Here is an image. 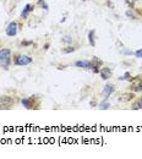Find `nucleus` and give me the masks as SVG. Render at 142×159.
<instances>
[{
  "label": "nucleus",
  "instance_id": "f257e3e1",
  "mask_svg": "<svg viewBox=\"0 0 142 159\" xmlns=\"http://www.w3.org/2000/svg\"><path fill=\"white\" fill-rule=\"evenodd\" d=\"M11 50L10 49H1L0 50V67L7 69L11 61Z\"/></svg>",
  "mask_w": 142,
  "mask_h": 159
},
{
  "label": "nucleus",
  "instance_id": "f03ea898",
  "mask_svg": "<svg viewBox=\"0 0 142 159\" xmlns=\"http://www.w3.org/2000/svg\"><path fill=\"white\" fill-rule=\"evenodd\" d=\"M32 61H33L32 58H30L27 55H17L14 59V64L17 66H26V65H30Z\"/></svg>",
  "mask_w": 142,
  "mask_h": 159
},
{
  "label": "nucleus",
  "instance_id": "7ed1b4c3",
  "mask_svg": "<svg viewBox=\"0 0 142 159\" xmlns=\"http://www.w3.org/2000/svg\"><path fill=\"white\" fill-rule=\"evenodd\" d=\"M16 34H17V23L15 21H12L6 27V36L7 37H15Z\"/></svg>",
  "mask_w": 142,
  "mask_h": 159
},
{
  "label": "nucleus",
  "instance_id": "20e7f679",
  "mask_svg": "<svg viewBox=\"0 0 142 159\" xmlns=\"http://www.w3.org/2000/svg\"><path fill=\"white\" fill-rule=\"evenodd\" d=\"M75 66L79 67V69H86V70H88V69H93V62L89 61V60H77L75 62Z\"/></svg>",
  "mask_w": 142,
  "mask_h": 159
},
{
  "label": "nucleus",
  "instance_id": "39448f33",
  "mask_svg": "<svg viewBox=\"0 0 142 159\" xmlns=\"http://www.w3.org/2000/svg\"><path fill=\"white\" fill-rule=\"evenodd\" d=\"M14 104V99L9 96H1L0 97V105L5 107V108H10Z\"/></svg>",
  "mask_w": 142,
  "mask_h": 159
},
{
  "label": "nucleus",
  "instance_id": "423d86ee",
  "mask_svg": "<svg viewBox=\"0 0 142 159\" xmlns=\"http://www.w3.org/2000/svg\"><path fill=\"white\" fill-rule=\"evenodd\" d=\"M113 93H114V86H113V84H105L104 88H103V91H102V94H103L105 98H108V97H110V94H113Z\"/></svg>",
  "mask_w": 142,
  "mask_h": 159
},
{
  "label": "nucleus",
  "instance_id": "0eeeda50",
  "mask_svg": "<svg viewBox=\"0 0 142 159\" xmlns=\"http://www.w3.org/2000/svg\"><path fill=\"white\" fill-rule=\"evenodd\" d=\"M99 74H101V77L103 80H108L112 76V70L109 67H103L99 70Z\"/></svg>",
  "mask_w": 142,
  "mask_h": 159
},
{
  "label": "nucleus",
  "instance_id": "6e6552de",
  "mask_svg": "<svg viewBox=\"0 0 142 159\" xmlns=\"http://www.w3.org/2000/svg\"><path fill=\"white\" fill-rule=\"evenodd\" d=\"M32 10H33V6H32L31 4H26V6L22 9L21 16H22L23 19H26V17L28 16V14H30V12H32Z\"/></svg>",
  "mask_w": 142,
  "mask_h": 159
},
{
  "label": "nucleus",
  "instance_id": "1a4fd4ad",
  "mask_svg": "<svg viewBox=\"0 0 142 159\" xmlns=\"http://www.w3.org/2000/svg\"><path fill=\"white\" fill-rule=\"evenodd\" d=\"M21 104H22L26 109H31V108H32V102H31V99H28V98H22V99H21Z\"/></svg>",
  "mask_w": 142,
  "mask_h": 159
},
{
  "label": "nucleus",
  "instance_id": "9d476101",
  "mask_svg": "<svg viewBox=\"0 0 142 159\" xmlns=\"http://www.w3.org/2000/svg\"><path fill=\"white\" fill-rule=\"evenodd\" d=\"M109 107H110V104L107 102V100H104V102H102L101 104L98 105V108L101 109V110H108L109 109Z\"/></svg>",
  "mask_w": 142,
  "mask_h": 159
},
{
  "label": "nucleus",
  "instance_id": "9b49d317",
  "mask_svg": "<svg viewBox=\"0 0 142 159\" xmlns=\"http://www.w3.org/2000/svg\"><path fill=\"white\" fill-rule=\"evenodd\" d=\"M88 40H89V43H91V45H96V42H94V31H91L89 33H88Z\"/></svg>",
  "mask_w": 142,
  "mask_h": 159
},
{
  "label": "nucleus",
  "instance_id": "f8f14e48",
  "mask_svg": "<svg viewBox=\"0 0 142 159\" xmlns=\"http://www.w3.org/2000/svg\"><path fill=\"white\" fill-rule=\"evenodd\" d=\"M134 91H135V92L142 91V81H140L137 84H134Z\"/></svg>",
  "mask_w": 142,
  "mask_h": 159
},
{
  "label": "nucleus",
  "instance_id": "ddd939ff",
  "mask_svg": "<svg viewBox=\"0 0 142 159\" xmlns=\"http://www.w3.org/2000/svg\"><path fill=\"white\" fill-rule=\"evenodd\" d=\"M62 52H64L65 54H69V53H72V52H75V48H74V47H67L66 49H62Z\"/></svg>",
  "mask_w": 142,
  "mask_h": 159
},
{
  "label": "nucleus",
  "instance_id": "4468645a",
  "mask_svg": "<svg viewBox=\"0 0 142 159\" xmlns=\"http://www.w3.org/2000/svg\"><path fill=\"white\" fill-rule=\"evenodd\" d=\"M134 54H135V57H136V58H139V59H142V48H140L139 50H136Z\"/></svg>",
  "mask_w": 142,
  "mask_h": 159
},
{
  "label": "nucleus",
  "instance_id": "2eb2a0df",
  "mask_svg": "<svg viewBox=\"0 0 142 159\" xmlns=\"http://www.w3.org/2000/svg\"><path fill=\"white\" fill-rule=\"evenodd\" d=\"M62 42H64V43H71V42H72V37H71V36H65V37L62 38Z\"/></svg>",
  "mask_w": 142,
  "mask_h": 159
},
{
  "label": "nucleus",
  "instance_id": "dca6fc26",
  "mask_svg": "<svg viewBox=\"0 0 142 159\" xmlns=\"http://www.w3.org/2000/svg\"><path fill=\"white\" fill-rule=\"evenodd\" d=\"M132 110H137V109H142V107H141V104L140 103H136V104H134L132 105V108H131Z\"/></svg>",
  "mask_w": 142,
  "mask_h": 159
},
{
  "label": "nucleus",
  "instance_id": "f3484780",
  "mask_svg": "<svg viewBox=\"0 0 142 159\" xmlns=\"http://www.w3.org/2000/svg\"><path fill=\"white\" fill-rule=\"evenodd\" d=\"M129 76H130L129 74H125L124 76H120V77H119V81H124V80H127V79H129Z\"/></svg>",
  "mask_w": 142,
  "mask_h": 159
},
{
  "label": "nucleus",
  "instance_id": "a211bd4d",
  "mask_svg": "<svg viewBox=\"0 0 142 159\" xmlns=\"http://www.w3.org/2000/svg\"><path fill=\"white\" fill-rule=\"evenodd\" d=\"M125 1H126V2H127L130 6H134V4H135L137 0H125Z\"/></svg>",
  "mask_w": 142,
  "mask_h": 159
},
{
  "label": "nucleus",
  "instance_id": "6ab92c4d",
  "mask_svg": "<svg viewBox=\"0 0 142 159\" xmlns=\"http://www.w3.org/2000/svg\"><path fill=\"white\" fill-rule=\"evenodd\" d=\"M126 16H129V17H132V19H135V16H134V15L131 14V11H130V10H127V11H126Z\"/></svg>",
  "mask_w": 142,
  "mask_h": 159
},
{
  "label": "nucleus",
  "instance_id": "aec40b11",
  "mask_svg": "<svg viewBox=\"0 0 142 159\" xmlns=\"http://www.w3.org/2000/svg\"><path fill=\"white\" fill-rule=\"evenodd\" d=\"M22 44H23V45H28V44H31V42H23Z\"/></svg>",
  "mask_w": 142,
  "mask_h": 159
},
{
  "label": "nucleus",
  "instance_id": "412c9836",
  "mask_svg": "<svg viewBox=\"0 0 142 159\" xmlns=\"http://www.w3.org/2000/svg\"><path fill=\"white\" fill-rule=\"evenodd\" d=\"M139 103L141 104V107H142V97H141V98H140V100H139Z\"/></svg>",
  "mask_w": 142,
  "mask_h": 159
}]
</instances>
